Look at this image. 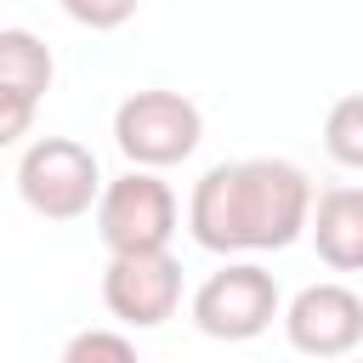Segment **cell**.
Segmentation results:
<instances>
[{
    "instance_id": "1",
    "label": "cell",
    "mask_w": 363,
    "mask_h": 363,
    "mask_svg": "<svg viewBox=\"0 0 363 363\" xmlns=\"http://www.w3.org/2000/svg\"><path fill=\"white\" fill-rule=\"evenodd\" d=\"M312 182L289 159H233L210 164L187 199V233L210 255L289 250L312 221Z\"/></svg>"
},
{
    "instance_id": "2",
    "label": "cell",
    "mask_w": 363,
    "mask_h": 363,
    "mask_svg": "<svg viewBox=\"0 0 363 363\" xmlns=\"http://www.w3.org/2000/svg\"><path fill=\"white\" fill-rule=\"evenodd\" d=\"M113 142L136 170H170L204 142V113L182 91H130L113 108Z\"/></svg>"
},
{
    "instance_id": "3",
    "label": "cell",
    "mask_w": 363,
    "mask_h": 363,
    "mask_svg": "<svg viewBox=\"0 0 363 363\" xmlns=\"http://www.w3.org/2000/svg\"><path fill=\"white\" fill-rule=\"evenodd\" d=\"M17 193L34 216L45 221H79L102 199V170L96 153L74 136H40L17 159Z\"/></svg>"
},
{
    "instance_id": "4",
    "label": "cell",
    "mask_w": 363,
    "mask_h": 363,
    "mask_svg": "<svg viewBox=\"0 0 363 363\" xmlns=\"http://www.w3.org/2000/svg\"><path fill=\"white\" fill-rule=\"evenodd\" d=\"M272 318H284V295L261 261H227L193 289V329L210 340H255L272 329Z\"/></svg>"
},
{
    "instance_id": "5",
    "label": "cell",
    "mask_w": 363,
    "mask_h": 363,
    "mask_svg": "<svg viewBox=\"0 0 363 363\" xmlns=\"http://www.w3.org/2000/svg\"><path fill=\"white\" fill-rule=\"evenodd\" d=\"M176 193L170 182H159V170H125L113 182H102L96 199V238L108 244V255H142V250H170L176 238Z\"/></svg>"
},
{
    "instance_id": "6",
    "label": "cell",
    "mask_w": 363,
    "mask_h": 363,
    "mask_svg": "<svg viewBox=\"0 0 363 363\" xmlns=\"http://www.w3.org/2000/svg\"><path fill=\"white\" fill-rule=\"evenodd\" d=\"M102 306L125 329H159L182 306V261L170 250H142V255H108L102 272Z\"/></svg>"
},
{
    "instance_id": "7",
    "label": "cell",
    "mask_w": 363,
    "mask_h": 363,
    "mask_svg": "<svg viewBox=\"0 0 363 363\" xmlns=\"http://www.w3.org/2000/svg\"><path fill=\"white\" fill-rule=\"evenodd\" d=\"M284 335L301 357H318V363H335V357H352V346L363 340V295L346 289V284H306L289 295L284 306Z\"/></svg>"
},
{
    "instance_id": "8",
    "label": "cell",
    "mask_w": 363,
    "mask_h": 363,
    "mask_svg": "<svg viewBox=\"0 0 363 363\" xmlns=\"http://www.w3.org/2000/svg\"><path fill=\"white\" fill-rule=\"evenodd\" d=\"M306 238L329 272H363V187H323L312 199Z\"/></svg>"
},
{
    "instance_id": "9",
    "label": "cell",
    "mask_w": 363,
    "mask_h": 363,
    "mask_svg": "<svg viewBox=\"0 0 363 363\" xmlns=\"http://www.w3.org/2000/svg\"><path fill=\"white\" fill-rule=\"evenodd\" d=\"M51 45L34 28H0V91H17L28 102H40L51 91Z\"/></svg>"
},
{
    "instance_id": "10",
    "label": "cell",
    "mask_w": 363,
    "mask_h": 363,
    "mask_svg": "<svg viewBox=\"0 0 363 363\" xmlns=\"http://www.w3.org/2000/svg\"><path fill=\"white\" fill-rule=\"evenodd\" d=\"M323 147H329L335 164L363 170V91H352V96H340V102L329 108V119H323Z\"/></svg>"
},
{
    "instance_id": "11",
    "label": "cell",
    "mask_w": 363,
    "mask_h": 363,
    "mask_svg": "<svg viewBox=\"0 0 363 363\" xmlns=\"http://www.w3.org/2000/svg\"><path fill=\"white\" fill-rule=\"evenodd\" d=\"M57 363H136V346L125 329H79Z\"/></svg>"
},
{
    "instance_id": "12",
    "label": "cell",
    "mask_w": 363,
    "mask_h": 363,
    "mask_svg": "<svg viewBox=\"0 0 363 363\" xmlns=\"http://www.w3.org/2000/svg\"><path fill=\"white\" fill-rule=\"evenodd\" d=\"M136 6H142V0H62V11H68L79 28H91V34L125 28V23L136 17Z\"/></svg>"
},
{
    "instance_id": "13",
    "label": "cell",
    "mask_w": 363,
    "mask_h": 363,
    "mask_svg": "<svg viewBox=\"0 0 363 363\" xmlns=\"http://www.w3.org/2000/svg\"><path fill=\"white\" fill-rule=\"evenodd\" d=\"M34 108H40V102H28V96H17V91H0V153L17 147V142L34 130Z\"/></svg>"
},
{
    "instance_id": "14",
    "label": "cell",
    "mask_w": 363,
    "mask_h": 363,
    "mask_svg": "<svg viewBox=\"0 0 363 363\" xmlns=\"http://www.w3.org/2000/svg\"><path fill=\"white\" fill-rule=\"evenodd\" d=\"M335 363H352V357H335Z\"/></svg>"
}]
</instances>
